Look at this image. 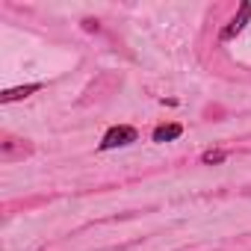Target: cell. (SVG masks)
<instances>
[{"mask_svg":"<svg viewBox=\"0 0 251 251\" xmlns=\"http://www.w3.org/2000/svg\"><path fill=\"white\" fill-rule=\"evenodd\" d=\"M130 142H136V130H133V127H112V130L103 136L100 148H103V151H109V148H118V145H130Z\"/></svg>","mask_w":251,"mask_h":251,"instance_id":"6da1fadb","label":"cell"},{"mask_svg":"<svg viewBox=\"0 0 251 251\" xmlns=\"http://www.w3.org/2000/svg\"><path fill=\"white\" fill-rule=\"evenodd\" d=\"M183 130H180V124H163V127H157L154 133V142H169V139H177Z\"/></svg>","mask_w":251,"mask_h":251,"instance_id":"7a4b0ae2","label":"cell"},{"mask_svg":"<svg viewBox=\"0 0 251 251\" xmlns=\"http://www.w3.org/2000/svg\"><path fill=\"white\" fill-rule=\"evenodd\" d=\"M248 12H251V6H248V3H242V9H239V18H236V21H233V24H230L225 33H222V39H230L233 33H239V30L245 27V21H248Z\"/></svg>","mask_w":251,"mask_h":251,"instance_id":"3957f363","label":"cell"},{"mask_svg":"<svg viewBox=\"0 0 251 251\" xmlns=\"http://www.w3.org/2000/svg\"><path fill=\"white\" fill-rule=\"evenodd\" d=\"M36 89H39V83L24 86V89H9V92H3V103H9V100H15V98H24V95H33Z\"/></svg>","mask_w":251,"mask_h":251,"instance_id":"277c9868","label":"cell"},{"mask_svg":"<svg viewBox=\"0 0 251 251\" xmlns=\"http://www.w3.org/2000/svg\"><path fill=\"white\" fill-rule=\"evenodd\" d=\"M222 160H225L222 151H210V154H204V163H222Z\"/></svg>","mask_w":251,"mask_h":251,"instance_id":"5b68a950","label":"cell"}]
</instances>
